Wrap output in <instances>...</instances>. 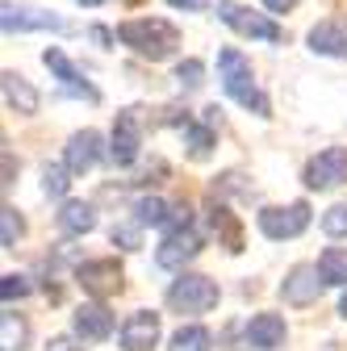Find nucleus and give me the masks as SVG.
<instances>
[{"instance_id":"f3484780","label":"nucleus","mask_w":347,"mask_h":351,"mask_svg":"<svg viewBox=\"0 0 347 351\" xmlns=\"http://www.w3.org/2000/svg\"><path fill=\"white\" fill-rule=\"evenodd\" d=\"M285 343V318L280 314H255L247 322V347L251 351H276Z\"/></svg>"},{"instance_id":"c85d7f7f","label":"nucleus","mask_w":347,"mask_h":351,"mask_svg":"<svg viewBox=\"0 0 347 351\" xmlns=\"http://www.w3.org/2000/svg\"><path fill=\"white\" fill-rule=\"evenodd\" d=\"M176 84L189 88V93H193V88H201V84H205V63H201V59H184V63L176 67Z\"/></svg>"},{"instance_id":"cd10ccee","label":"nucleus","mask_w":347,"mask_h":351,"mask_svg":"<svg viewBox=\"0 0 347 351\" xmlns=\"http://www.w3.org/2000/svg\"><path fill=\"white\" fill-rule=\"evenodd\" d=\"M113 247H121V251H139L143 247V222L134 217V222H121V226H113Z\"/></svg>"},{"instance_id":"39448f33","label":"nucleus","mask_w":347,"mask_h":351,"mask_svg":"<svg viewBox=\"0 0 347 351\" xmlns=\"http://www.w3.org/2000/svg\"><path fill=\"white\" fill-rule=\"evenodd\" d=\"M218 17L235 29V34H243V38H259V42H285V29L276 25V21H268L264 13H251V9H243V5H235V0H222L218 5Z\"/></svg>"},{"instance_id":"20e7f679","label":"nucleus","mask_w":347,"mask_h":351,"mask_svg":"<svg viewBox=\"0 0 347 351\" xmlns=\"http://www.w3.org/2000/svg\"><path fill=\"white\" fill-rule=\"evenodd\" d=\"M259 230H264V239L272 243H285V239H297L301 230L310 226V205L306 201H293V205H268L259 209Z\"/></svg>"},{"instance_id":"b1692460","label":"nucleus","mask_w":347,"mask_h":351,"mask_svg":"<svg viewBox=\"0 0 347 351\" xmlns=\"http://www.w3.org/2000/svg\"><path fill=\"white\" fill-rule=\"evenodd\" d=\"M21 234H25L21 213H17L13 205H5V209H0V247H5V251H13V247L21 243Z\"/></svg>"},{"instance_id":"9b49d317","label":"nucleus","mask_w":347,"mask_h":351,"mask_svg":"<svg viewBox=\"0 0 347 351\" xmlns=\"http://www.w3.org/2000/svg\"><path fill=\"white\" fill-rule=\"evenodd\" d=\"M0 25L5 34H29V29H67V21L59 13H47V9H17V5H5L0 9Z\"/></svg>"},{"instance_id":"a878e982","label":"nucleus","mask_w":347,"mask_h":351,"mask_svg":"<svg viewBox=\"0 0 347 351\" xmlns=\"http://www.w3.org/2000/svg\"><path fill=\"white\" fill-rule=\"evenodd\" d=\"M167 213H171V205H167L163 197H143V201L134 205V217H139L143 226H163Z\"/></svg>"},{"instance_id":"ddd939ff","label":"nucleus","mask_w":347,"mask_h":351,"mask_svg":"<svg viewBox=\"0 0 347 351\" xmlns=\"http://www.w3.org/2000/svg\"><path fill=\"white\" fill-rule=\"evenodd\" d=\"M42 63H47V67H51V71L63 80V88H67V93H75V97H84V101H93V105L101 101V93H97V88H93L88 80H84V75H80V67H75V63H71V59H67L59 47L42 51Z\"/></svg>"},{"instance_id":"393cba45","label":"nucleus","mask_w":347,"mask_h":351,"mask_svg":"<svg viewBox=\"0 0 347 351\" xmlns=\"http://www.w3.org/2000/svg\"><path fill=\"white\" fill-rule=\"evenodd\" d=\"M180 134H184V147H189L193 155H205V151L213 147V125H209L205 117H201V121H184Z\"/></svg>"},{"instance_id":"4468645a","label":"nucleus","mask_w":347,"mask_h":351,"mask_svg":"<svg viewBox=\"0 0 347 351\" xmlns=\"http://www.w3.org/2000/svg\"><path fill=\"white\" fill-rule=\"evenodd\" d=\"M159 343V314L155 310H139L130 314L121 326V351H151Z\"/></svg>"},{"instance_id":"f03ea898","label":"nucleus","mask_w":347,"mask_h":351,"mask_svg":"<svg viewBox=\"0 0 347 351\" xmlns=\"http://www.w3.org/2000/svg\"><path fill=\"white\" fill-rule=\"evenodd\" d=\"M218 80H222V88H226V97H235L243 109H251L255 117H272V105H268L264 93H259V84H255V75H251V63H247L235 47H226V51L218 55Z\"/></svg>"},{"instance_id":"2eb2a0df","label":"nucleus","mask_w":347,"mask_h":351,"mask_svg":"<svg viewBox=\"0 0 347 351\" xmlns=\"http://www.w3.org/2000/svg\"><path fill=\"white\" fill-rule=\"evenodd\" d=\"M63 163H67L75 176L93 171V167L101 163V134H97V130H80V134H71V138H67V151H63Z\"/></svg>"},{"instance_id":"f704fd0d","label":"nucleus","mask_w":347,"mask_h":351,"mask_svg":"<svg viewBox=\"0 0 347 351\" xmlns=\"http://www.w3.org/2000/svg\"><path fill=\"white\" fill-rule=\"evenodd\" d=\"M9 184H13V155L5 151V189H9Z\"/></svg>"},{"instance_id":"c9c22d12","label":"nucleus","mask_w":347,"mask_h":351,"mask_svg":"<svg viewBox=\"0 0 347 351\" xmlns=\"http://www.w3.org/2000/svg\"><path fill=\"white\" fill-rule=\"evenodd\" d=\"M75 5H84V9H97V5H105V0H75Z\"/></svg>"},{"instance_id":"dca6fc26","label":"nucleus","mask_w":347,"mask_h":351,"mask_svg":"<svg viewBox=\"0 0 347 351\" xmlns=\"http://www.w3.org/2000/svg\"><path fill=\"white\" fill-rule=\"evenodd\" d=\"M75 335H80V339H93V343L109 339V335H113V314H109V305L84 301L80 310H75Z\"/></svg>"},{"instance_id":"6ab92c4d","label":"nucleus","mask_w":347,"mask_h":351,"mask_svg":"<svg viewBox=\"0 0 347 351\" xmlns=\"http://www.w3.org/2000/svg\"><path fill=\"white\" fill-rule=\"evenodd\" d=\"M5 101H9V109H17V113H38V105H42V97H38V88L25 80V75H17V71H5Z\"/></svg>"},{"instance_id":"9d476101","label":"nucleus","mask_w":347,"mask_h":351,"mask_svg":"<svg viewBox=\"0 0 347 351\" xmlns=\"http://www.w3.org/2000/svg\"><path fill=\"white\" fill-rule=\"evenodd\" d=\"M322 272H318V263H297V268L285 276V285H280V297L289 301V305H310V301H318V293H322Z\"/></svg>"},{"instance_id":"473e14b6","label":"nucleus","mask_w":347,"mask_h":351,"mask_svg":"<svg viewBox=\"0 0 347 351\" xmlns=\"http://www.w3.org/2000/svg\"><path fill=\"white\" fill-rule=\"evenodd\" d=\"M47 351H80V347H75V339H67V335H55V339L47 343Z\"/></svg>"},{"instance_id":"c756f323","label":"nucleus","mask_w":347,"mask_h":351,"mask_svg":"<svg viewBox=\"0 0 347 351\" xmlns=\"http://www.w3.org/2000/svg\"><path fill=\"white\" fill-rule=\"evenodd\" d=\"M322 230H326L331 239H347V201H343V205H331V209L322 213Z\"/></svg>"},{"instance_id":"f8f14e48","label":"nucleus","mask_w":347,"mask_h":351,"mask_svg":"<svg viewBox=\"0 0 347 351\" xmlns=\"http://www.w3.org/2000/svg\"><path fill=\"white\" fill-rule=\"evenodd\" d=\"M306 42H310L314 55L347 59V21H343V17H326V21H318V25L306 34Z\"/></svg>"},{"instance_id":"1a4fd4ad","label":"nucleus","mask_w":347,"mask_h":351,"mask_svg":"<svg viewBox=\"0 0 347 351\" xmlns=\"http://www.w3.org/2000/svg\"><path fill=\"white\" fill-rule=\"evenodd\" d=\"M197 255H201V234L193 226H184V230H167V239L155 251V263L159 268H184V263L197 259Z\"/></svg>"},{"instance_id":"e433bc0d","label":"nucleus","mask_w":347,"mask_h":351,"mask_svg":"<svg viewBox=\"0 0 347 351\" xmlns=\"http://www.w3.org/2000/svg\"><path fill=\"white\" fill-rule=\"evenodd\" d=\"M339 314H343V318H347V293H343V301H339Z\"/></svg>"},{"instance_id":"423d86ee","label":"nucleus","mask_w":347,"mask_h":351,"mask_svg":"<svg viewBox=\"0 0 347 351\" xmlns=\"http://www.w3.org/2000/svg\"><path fill=\"white\" fill-rule=\"evenodd\" d=\"M343 180H347V147H326L306 163V189L314 193H326Z\"/></svg>"},{"instance_id":"72a5a7b5","label":"nucleus","mask_w":347,"mask_h":351,"mask_svg":"<svg viewBox=\"0 0 347 351\" xmlns=\"http://www.w3.org/2000/svg\"><path fill=\"white\" fill-rule=\"evenodd\" d=\"M259 5H264L268 13H289V9L297 5V0H259Z\"/></svg>"},{"instance_id":"412c9836","label":"nucleus","mask_w":347,"mask_h":351,"mask_svg":"<svg viewBox=\"0 0 347 351\" xmlns=\"http://www.w3.org/2000/svg\"><path fill=\"white\" fill-rule=\"evenodd\" d=\"M318 272L326 285H347V247H326L318 255Z\"/></svg>"},{"instance_id":"4be33fe9","label":"nucleus","mask_w":347,"mask_h":351,"mask_svg":"<svg viewBox=\"0 0 347 351\" xmlns=\"http://www.w3.org/2000/svg\"><path fill=\"white\" fill-rule=\"evenodd\" d=\"M67 176H75L67 163H47V167H42V193L55 197V201H59V197H67V184H71Z\"/></svg>"},{"instance_id":"6e6552de","label":"nucleus","mask_w":347,"mask_h":351,"mask_svg":"<svg viewBox=\"0 0 347 351\" xmlns=\"http://www.w3.org/2000/svg\"><path fill=\"white\" fill-rule=\"evenodd\" d=\"M75 280L84 285V293H93V297H113L121 289L125 272H121L117 259H88V263L75 268Z\"/></svg>"},{"instance_id":"f257e3e1","label":"nucleus","mask_w":347,"mask_h":351,"mask_svg":"<svg viewBox=\"0 0 347 351\" xmlns=\"http://www.w3.org/2000/svg\"><path fill=\"white\" fill-rule=\"evenodd\" d=\"M117 42H121V47H130L134 55L159 63L167 55H176L180 29L171 25V21H163V17H139V21H121L117 25Z\"/></svg>"},{"instance_id":"aec40b11","label":"nucleus","mask_w":347,"mask_h":351,"mask_svg":"<svg viewBox=\"0 0 347 351\" xmlns=\"http://www.w3.org/2000/svg\"><path fill=\"white\" fill-rule=\"evenodd\" d=\"M25 339H29V326L21 314L13 310L0 314V351H25Z\"/></svg>"},{"instance_id":"0eeeda50","label":"nucleus","mask_w":347,"mask_h":351,"mask_svg":"<svg viewBox=\"0 0 347 351\" xmlns=\"http://www.w3.org/2000/svg\"><path fill=\"white\" fill-rule=\"evenodd\" d=\"M113 147H109V159L117 163V167H130L139 159V151H143V125H139V117H134V109H121L117 113V121H113V138H109Z\"/></svg>"},{"instance_id":"bb28decb","label":"nucleus","mask_w":347,"mask_h":351,"mask_svg":"<svg viewBox=\"0 0 347 351\" xmlns=\"http://www.w3.org/2000/svg\"><path fill=\"white\" fill-rule=\"evenodd\" d=\"M209 226L218 230V234H226L230 251H239V247H243V239H239V222H235V217H230V209H222V205H213V209H209Z\"/></svg>"},{"instance_id":"2f4dec72","label":"nucleus","mask_w":347,"mask_h":351,"mask_svg":"<svg viewBox=\"0 0 347 351\" xmlns=\"http://www.w3.org/2000/svg\"><path fill=\"white\" fill-rule=\"evenodd\" d=\"M189 222H193V209L180 201V205H171V213H167V222H163V226H167V230H184Z\"/></svg>"},{"instance_id":"5701e85b","label":"nucleus","mask_w":347,"mask_h":351,"mask_svg":"<svg viewBox=\"0 0 347 351\" xmlns=\"http://www.w3.org/2000/svg\"><path fill=\"white\" fill-rule=\"evenodd\" d=\"M167 351H209V330L205 326H180L171 335Z\"/></svg>"},{"instance_id":"a211bd4d","label":"nucleus","mask_w":347,"mask_h":351,"mask_svg":"<svg viewBox=\"0 0 347 351\" xmlns=\"http://www.w3.org/2000/svg\"><path fill=\"white\" fill-rule=\"evenodd\" d=\"M59 230L71 234V239L97 230V209L88 201H63V209H59Z\"/></svg>"},{"instance_id":"7c9ffc66","label":"nucleus","mask_w":347,"mask_h":351,"mask_svg":"<svg viewBox=\"0 0 347 351\" xmlns=\"http://www.w3.org/2000/svg\"><path fill=\"white\" fill-rule=\"evenodd\" d=\"M25 293H29V280H25V276H5V285H0V297H5V305L21 301Z\"/></svg>"},{"instance_id":"7ed1b4c3","label":"nucleus","mask_w":347,"mask_h":351,"mask_svg":"<svg viewBox=\"0 0 347 351\" xmlns=\"http://www.w3.org/2000/svg\"><path fill=\"white\" fill-rule=\"evenodd\" d=\"M167 305L176 314H209L218 305V285L209 276H197V272H180L167 289Z\"/></svg>"}]
</instances>
